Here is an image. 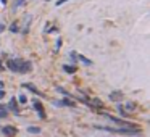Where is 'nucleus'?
Returning <instances> with one entry per match:
<instances>
[{"label": "nucleus", "instance_id": "3", "mask_svg": "<svg viewBox=\"0 0 150 137\" xmlns=\"http://www.w3.org/2000/svg\"><path fill=\"white\" fill-rule=\"evenodd\" d=\"M2 131H3V134L8 137H13L15 134H16V127H13V126H5Z\"/></svg>", "mask_w": 150, "mask_h": 137}, {"label": "nucleus", "instance_id": "8", "mask_svg": "<svg viewBox=\"0 0 150 137\" xmlns=\"http://www.w3.org/2000/svg\"><path fill=\"white\" fill-rule=\"evenodd\" d=\"M76 58H79V60H81V61H82V63H86V65H89V66H91V65H92V61H91V60H89V58H86V56H82V55H77V53H76Z\"/></svg>", "mask_w": 150, "mask_h": 137}, {"label": "nucleus", "instance_id": "5", "mask_svg": "<svg viewBox=\"0 0 150 137\" xmlns=\"http://www.w3.org/2000/svg\"><path fill=\"white\" fill-rule=\"evenodd\" d=\"M53 105H57V106H74V103L71 102V100H61V102H53Z\"/></svg>", "mask_w": 150, "mask_h": 137}, {"label": "nucleus", "instance_id": "12", "mask_svg": "<svg viewBox=\"0 0 150 137\" xmlns=\"http://www.w3.org/2000/svg\"><path fill=\"white\" fill-rule=\"evenodd\" d=\"M10 31H11V32H18V23H16V21H15L13 24L10 26Z\"/></svg>", "mask_w": 150, "mask_h": 137}, {"label": "nucleus", "instance_id": "11", "mask_svg": "<svg viewBox=\"0 0 150 137\" xmlns=\"http://www.w3.org/2000/svg\"><path fill=\"white\" fill-rule=\"evenodd\" d=\"M126 110H128V111L129 113H133V111H136V105H134V103H128V105H126Z\"/></svg>", "mask_w": 150, "mask_h": 137}, {"label": "nucleus", "instance_id": "9", "mask_svg": "<svg viewBox=\"0 0 150 137\" xmlns=\"http://www.w3.org/2000/svg\"><path fill=\"white\" fill-rule=\"evenodd\" d=\"M63 70L66 71V73H74V71H76V66H68V65H65V66H63Z\"/></svg>", "mask_w": 150, "mask_h": 137}, {"label": "nucleus", "instance_id": "22", "mask_svg": "<svg viewBox=\"0 0 150 137\" xmlns=\"http://www.w3.org/2000/svg\"><path fill=\"white\" fill-rule=\"evenodd\" d=\"M45 2H50V0H45Z\"/></svg>", "mask_w": 150, "mask_h": 137}, {"label": "nucleus", "instance_id": "2", "mask_svg": "<svg viewBox=\"0 0 150 137\" xmlns=\"http://www.w3.org/2000/svg\"><path fill=\"white\" fill-rule=\"evenodd\" d=\"M32 106H34V110L37 111L39 118H40V120H45V113H44V108H42V103L39 102V100H32Z\"/></svg>", "mask_w": 150, "mask_h": 137}, {"label": "nucleus", "instance_id": "4", "mask_svg": "<svg viewBox=\"0 0 150 137\" xmlns=\"http://www.w3.org/2000/svg\"><path fill=\"white\" fill-rule=\"evenodd\" d=\"M110 100H113V102H121L123 100V94L121 92H112V94H110Z\"/></svg>", "mask_w": 150, "mask_h": 137}, {"label": "nucleus", "instance_id": "20", "mask_svg": "<svg viewBox=\"0 0 150 137\" xmlns=\"http://www.w3.org/2000/svg\"><path fill=\"white\" fill-rule=\"evenodd\" d=\"M0 2H2V3H3V5H5V3H7V0H0Z\"/></svg>", "mask_w": 150, "mask_h": 137}, {"label": "nucleus", "instance_id": "18", "mask_svg": "<svg viewBox=\"0 0 150 137\" xmlns=\"http://www.w3.org/2000/svg\"><path fill=\"white\" fill-rule=\"evenodd\" d=\"M3 97H5V92H3V90H0V99H3Z\"/></svg>", "mask_w": 150, "mask_h": 137}, {"label": "nucleus", "instance_id": "10", "mask_svg": "<svg viewBox=\"0 0 150 137\" xmlns=\"http://www.w3.org/2000/svg\"><path fill=\"white\" fill-rule=\"evenodd\" d=\"M28 132H31V134H39V132H40V127L31 126V127H28Z\"/></svg>", "mask_w": 150, "mask_h": 137}, {"label": "nucleus", "instance_id": "19", "mask_svg": "<svg viewBox=\"0 0 150 137\" xmlns=\"http://www.w3.org/2000/svg\"><path fill=\"white\" fill-rule=\"evenodd\" d=\"M3 29H5V26H3V24H0V32L3 31Z\"/></svg>", "mask_w": 150, "mask_h": 137}, {"label": "nucleus", "instance_id": "15", "mask_svg": "<svg viewBox=\"0 0 150 137\" xmlns=\"http://www.w3.org/2000/svg\"><path fill=\"white\" fill-rule=\"evenodd\" d=\"M60 47H61V39H58V40H57V47H55V50H58Z\"/></svg>", "mask_w": 150, "mask_h": 137}, {"label": "nucleus", "instance_id": "13", "mask_svg": "<svg viewBox=\"0 0 150 137\" xmlns=\"http://www.w3.org/2000/svg\"><path fill=\"white\" fill-rule=\"evenodd\" d=\"M24 2L26 0H16V2H15V8H20L21 5H24Z\"/></svg>", "mask_w": 150, "mask_h": 137}, {"label": "nucleus", "instance_id": "16", "mask_svg": "<svg viewBox=\"0 0 150 137\" xmlns=\"http://www.w3.org/2000/svg\"><path fill=\"white\" fill-rule=\"evenodd\" d=\"M5 116H7V111H3V110H2V111H0V118H5Z\"/></svg>", "mask_w": 150, "mask_h": 137}, {"label": "nucleus", "instance_id": "1", "mask_svg": "<svg viewBox=\"0 0 150 137\" xmlns=\"http://www.w3.org/2000/svg\"><path fill=\"white\" fill-rule=\"evenodd\" d=\"M7 68L13 73H29L31 71V61H24L20 58L15 60H8L7 61Z\"/></svg>", "mask_w": 150, "mask_h": 137}, {"label": "nucleus", "instance_id": "7", "mask_svg": "<svg viewBox=\"0 0 150 137\" xmlns=\"http://www.w3.org/2000/svg\"><path fill=\"white\" fill-rule=\"evenodd\" d=\"M10 110L15 115H20V110H18V106H16V100L15 99H11V102H10Z\"/></svg>", "mask_w": 150, "mask_h": 137}, {"label": "nucleus", "instance_id": "17", "mask_svg": "<svg viewBox=\"0 0 150 137\" xmlns=\"http://www.w3.org/2000/svg\"><path fill=\"white\" fill-rule=\"evenodd\" d=\"M65 2H68V0H58V2H57V5H58V7H60V5H63V3H65Z\"/></svg>", "mask_w": 150, "mask_h": 137}, {"label": "nucleus", "instance_id": "14", "mask_svg": "<svg viewBox=\"0 0 150 137\" xmlns=\"http://www.w3.org/2000/svg\"><path fill=\"white\" fill-rule=\"evenodd\" d=\"M18 100H20V103H26V102H28L26 95H20V97H18Z\"/></svg>", "mask_w": 150, "mask_h": 137}, {"label": "nucleus", "instance_id": "6", "mask_svg": "<svg viewBox=\"0 0 150 137\" xmlns=\"http://www.w3.org/2000/svg\"><path fill=\"white\" fill-rule=\"evenodd\" d=\"M24 87H26V89H29V90H31V92H34L36 95H40V97H42V95H44V94H42L40 90H39V89H36V87H34V86H32V84H24Z\"/></svg>", "mask_w": 150, "mask_h": 137}, {"label": "nucleus", "instance_id": "21", "mask_svg": "<svg viewBox=\"0 0 150 137\" xmlns=\"http://www.w3.org/2000/svg\"><path fill=\"white\" fill-rule=\"evenodd\" d=\"M0 110H3V105H0Z\"/></svg>", "mask_w": 150, "mask_h": 137}]
</instances>
